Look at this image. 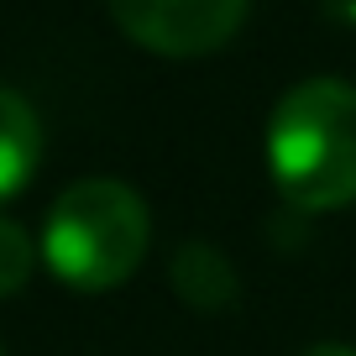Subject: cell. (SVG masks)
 <instances>
[{"instance_id":"1","label":"cell","mask_w":356,"mask_h":356,"mask_svg":"<svg viewBox=\"0 0 356 356\" xmlns=\"http://www.w3.org/2000/svg\"><path fill=\"white\" fill-rule=\"evenodd\" d=\"M273 184L299 210L356 204V89L341 79H304L267 121Z\"/></svg>"},{"instance_id":"5","label":"cell","mask_w":356,"mask_h":356,"mask_svg":"<svg viewBox=\"0 0 356 356\" xmlns=\"http://www.w3.org/2000/svg\"><path fill=\"white\" fill-rule=\"evenodd\" d=\"M37 163H42V121L16 89L0 84V200L22 194Z\"/></svg>"},{"instance_id":"6","label":"cell","mask_w":356,"mask_h":356,"mask_svg":"<svg viewBox=\"0 0 356 356\" xmlns=\"http://www.w3.org/2000/svg\"><path fill=\"white\" fill-rule=\"evenodd\" d=\"M37 267V241L16 220H0V299L16 293Z\"/></svg>"},{"instance_id":"3","label":"cell","mask_w":356,"mask_h":356,"mask_svg":"<svg viewBox=\"0 0 356 356\" xmlns=\"http://www.w3.org/2000/svg\"><path fill=\"white\" fill-rule=\"evenodd\" d=\"M131 42L163 58H204L236 37L246 0H105Z\"/></svg>"},{"instance_id":"7","label":"cell","mask_w":356,"mask_h":356,"mask_svg":"<svg viewBox=\"0 0 356 356\" xmlns=\"http://www.w3.org/2000/svg\"><path fill=\"white\" fill-rule=\"evenodd\" d=\"M299 356H356V346H341V341H325V346H309Z\"/></svg>"},{"instance_id":"4","label":"cell","mask_w":356,"mask_h":356,"mask_svg":"<svg viewBox=\"0 0 356 356\" xmlns=\"http://www.w3.org/2000/svg\"><path fill=\"white\" fill-rule=\"evenodd\" d=\"M168 278H173V293L189 309L200 314H225L236 299H241V278H236L231 257L210 241H184L173 252V267H168Z\"/></svg>"},{"instance_id":"2","label":"cell","mask_w":356,"mask_h":356,"mask_svg":"<svg viewBox=\"0 0 356 356\" xmlns=\"http://www.w3.org/2000/svg\"><path fill=\"white\" fill-rule=\"evenodd\" d=\"M152 215L121 178H79L53 200L42 225V262L79 293L121 289L147 257Z\"/></svg>"}]
</instances>
